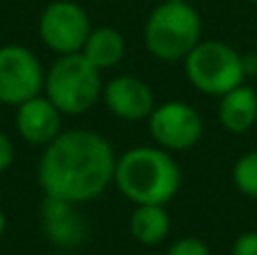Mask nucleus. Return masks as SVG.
Instances as JSON below:
<instances>
[{"mask_svg": "<svg viewBox=\"0 0 257 255\" xmlns=\"http://www.w3.org/2000/svg\"><path fill=\"white\" fill-rule=\"evenodd\" d=\"M219 122L230 134H246L257 122V90L239 84L219 97Z\"/></svg>", "mask_w": 257, "mask_h": 255, "instance_id": "11", "label": "nucleus"}, {"mask_svg": "<svg viewBox=\"0 0 257 255\" xmlns=\"http://www.w3.org/2000/svg\"><path fill=\"white\" fill-rule=\"evenodd\" d=\"M232 255H257V230H246L232 242Z\"/></svg>", "mask_w": 257, "mask_h": 255, "instance_id": "17", "label": "nucleus"}, {"mask_svg": "<svg viewBox=\"0 0 257 255\" xmlns=\"http://www.w3.org/2000/svg\"><path fill=\"white\" fill-rule=\"evenodd\" d=\"M115 152L97 131H61L39 158V185L45 197L86 203L106 192L115 179Z\"/></svg>", "mask_w": 257, "mask_h": 255, "instance_id": "1", "label": "nucleus"}, {"mask_svg": "<svg viewBox=\"0 0 257 255\" xmlns=\"http://www.w3.org/2000/svg\"><path fill=\"white\" fill-rule=\"evenodd\" d=\"M167 3H187V0H167Z\"/></svg>", "mask_w": 257, "mask_h": 255, "instance_id": "20", "label": "nucleus"}, {"mask_svg": "<svg viewBox=\"0 0 257 255\" xmlns=\"http://www.w3.org/2000/svg\"><path fill=\"white\" fill-rule=\"evenodd\" d=\"M45 70L39 57L25 45L0 48V104L18 106L43 93Z\"/></svg>", "mask_w": 257, "mask_h": 255, "instance_id": "7", "label": "nucleus"}, {"mask_svg": "<svg viewBox=\"0 0 257 255\" xmlns=\"http://www.w3.org/2000/svg\"><path fill=\"white\" fill-rule=\"evenodd\" d=\"M172 221H169V212L165 206H156V203H142L136 206L128 219V230H131L133 239L140 242L142 246H156V244L165 242L169 235Z\"/></svg>", "mask_w": 257, "mask_h": 255, "instance_id": "14", "label": "nucleus"}, {"mask_svg": "<svg viewBox=\"0 0 257 255\" xmlns=\"http://www.w3.org/2000/svg\"><path fill=\"white\" fill-rule=\"evenodd\" d=\"M183 63L190 84L212 97H221L246 79L244 57L217 39H201Z\"/></svg>", "mask_w": 257, "mask_h": 255, "instance_id": "5", "label": "nucleus"}, {"mask_svg": "<svg viewBox=\"0 0 257 255\" xmlns=\"http://www.w3.org/2000/svg\"><path fill=\"white\" fill-rule=\"evenodd\" d=\"M90 30V16L75 0H54L43 9L39 18V36L52 52L75 54L81 52Z\"/></svg>", "mask_w": 257, "mask_h": 255, "instance_id": "6", "label": "nucleus"}, {"mask_svg": "<svg viewBox=\"0 0 257 255\" xmlns=\"http://www.w3.org/2000/svg\"><path fill=\"white\" fill-rule=\"evenodd\" d=\"M16 161V145L5 131H0V174L7 172Z\"/></svg>", "mask_w": 257, "mask_h": 255, "instance_id": "18", "label": "nucleus"}, {"mask_svg": "<svg viewBox=\"0 0 257 255\" xmlns=\"http://www.w3.org/2000/svg\"><path fill=\"white\" fill-rule=\"evenodd\" d=\"M201 16L190 3H163L145 23V45L160 61H183L201 41Z\"/></svg>", "mask_w": 257, "mask_h": 255, "instance_id": "4", "label": "nucleus"}, {"mask_svg": "<svg viewBox=\"0 0 257 255\" xmlns=\"http://www.w3.org/2000/svg\"><path fill=\"white\" fill-rule=\"evenodd\" d=\"M5 228H7V217H5V210L0 208V237L5 235Z\"/></svg>", "mask_w": 257, "mask_h": 255, "instance_id": "19", "label": "nucleus"}, {"mask_svg": "<svg viewBox=\"0 0 257 255\" xmlns=\"http://www.w3.org/2000/svg\"><path fill=\"white\" fill-rule=\"evenodd\" d=\"M149 134L158 147L167 152H187L203 136V117L187 102H165L151 111Z\"/></svg>", "mask_w": 257, "mask_h": 255, "instance_id": "8", "label": "nucleus"}, {"mask_svg": "<svg viewBox=\"0 0 257 255\" xmlns=\"http://www.w3.org/2000/svg\"><path fill=\"white\" fill-rule=\"evenodd\" d=\"M43 228L48 237L59 246H75L84 237V226L72 210V203L50 197H45L43 203Z\"/></svg>", "mask_w": 257, "mask_h": 255, "instance_id": "12", "label": "nucleus"}, {"mask_svg": "<svg viewBox=\"0 0 257 255\" xmlns=\"http://www.w3.org/2000/svg\"><path fill=\"white\" fill-rule=\"evenodd\" d=\"M61 115L63 113L41 93L36 97L16 106V131L27 145L34 147H48L59 134H61Z\"/></svg>", "mask_w": 257, "mask_h": 255, "instance_id": "10", "label": "nucleus"}, {"mask_svg": "<svg viewBox=\"0 0 257 255\" xmlns=\"http://www.w3.org/2000/svg\"><path fill=\"white\" fill-rule=\"evenodd\" d=\"M124 52H126L124 36L115 27H95V30H90L88 39H86L84 48H81V54L97 70H108V68L117 66L124 59Z\"/></svg>", "mask_w": 257, "mask_h": 255, "instance_id": "13", "label": "nucleus"}, {"mask_svg": "<svg viewBox=\"0 0 257 255\" xmlns=\"http://www.w3.org/2000/svg\"><path fill=\"white\" fill-rule=\"evenodd\" d=\"M43 93L63 115H81L102 97V70H97L81 52L61 54L45 70Z\"/></svg>", "mask_w": 257, "mask_h": 255, "instance_id": "3", "label": "nucleus"}, {"mask_svg": "<svg viewBox=\"0 0 257 255\" xmlns=\"http://www.w3.org/2000/svg\"><path fill=\"white\" fill-rule=\"evenodd\" d=\"M113 185L133 206H167L181 188V167L163 147H131L117 158Z\"/></svg>", "mask_w": 257, "mask_h": 255, "instance_id": "2", "label": "nucleus"}, {"mask_svg": "<svg viewBox=\"0 0 257 255\" xmlns=\"http://www.w3.org/2000/svg\"><path fill=\"white\" fill-rule=\"evenodd\" d=\"M250 3H253V5H257V0H250Z\"/></svg>", "mask_w": 257, "mask_h": 255, "instance_id": "22", "label": "nucleus"}, {"mask_svg": "<svg viewBox=\"0 0 257 255\" xmlns=\"http://www.w3.org/2000/svg\"><path fill=\"white\" fill-rule=\"evenodd\" d=\"M232 183L244 197L257 201V152H248L235 161Z\"/></svg>", "mask_w": 257, "mask_h": 255, "instance_id": "15", "label": "nucleus"}, {"mask_svg": "<svg viewBox=\"0 0 257 255\" xmlns=\"http://www.w3.org/2000/svg\"><path fill=\"white\" fill-rule=\"evenodd\" d=\"M142 255H158V253H142Z\"/></svg>", "mask_w": 257, "mask_h": 255, "instance_id": "21", "label": "nucleus"}, {"mask_svg": "<svg viewBox=\"0 0 257 255\" xmlns=\"http://www.w3.org/2000/svg\"><path fill=\"white\" fill-rule=\"evenodd\" d=\"M165 255H210V246L199 237H181Z\"/></svg>", "mask_w": 257, "mask_h": 255, "instance_id": "16", "label": "nucleus"}, {"mask_svg": "<svg viewBox=\"0 0 257 255\" xmlns=\"http://www.w3.org/2000/svg\"><path fill=\"white\" fill-rule=\"evenodd\" d=\"M102 99L113 115L126 122L147 120L156 108L154 90L133 75L113 77L108 84H104Z\"/></svg>", "mask_w": 257, "mask_h": 255, "instance_id": "9", "label": "nucleus"}]
</instances>
